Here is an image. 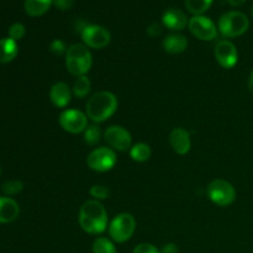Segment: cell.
Returning <instances> with one entry per match:
<instances>
[{
  "mask_svg": "<svg viewBox=\"0 0 253 253\" xmlns=\"http://www.w3.org/2000/svg\"><path fill=\"white\" fill-rule=\"evenodd\" d=\"M90 89H91L90 79H89L86 76H82V77H78V78L76 79V82H74L73 88H72V93H73L74 96H77V98L83 99L88 95Z\"/></svg>",
  "mask_w": 253,
  "mask_h": 253,
  "instance_id": "44dd1931",
  "label": "cell"
},
{
  "mask_svg": "<svg viewBox=\"0 0 253 253\" xmlns=\"http://www.w3.org/2000/svg\"><path fill=\"white\" fill-rule=\"evenodd\" d=\"M214 54L217 63L225 69L234 68L239 61V52H237L236 46L227 40H221L217 42L214 49Z\"/></svg>",
  "mask_w": 253,
  "mask_h": 253,
  "instance_id": "7c38bea8",
  "label": "cell"
},
{
  "mask_svg": "<svg viewBox=\"0 0 253 253\" xmlns=\"http://www.w3.org/2000/svg\"><path fill=\"white\" fill-rule=\"evenodd\" d=\"M71 88L64 82H57L49 89V100L56 108L63 109L71 103Z\"/></svg>",
  "mask_w": 253,
  "mask_h": 253,
  "instance_id": "9a60e30c",
  "label": "cell"
},
{
  "mask_svg": "<svg viewBox=\"0 0 253 253\" xmlns=\"http://www.w3.org/2000/svg\"><path fill=\"white\" fill-rule=\"evenodd\" d=\"M53 0H25V11L29 16H42L49 10Z\"/></svg>",
  "mask_w": 253,
  "mask_h": 253,
  "instance_id": "d6986e66",
  "label": "cell"
},
{
  "mask_svg": "<svg viewBox=\"0 0 253 253\" xmlns=\"http://www.w3.org/2000/svg\"><path fill=\"white\" fill-rule=\"evenodd\" d=\"M93 253H116V247L111 240L98 237L93 242Z\"/></svg>",
  "mask_w": 253,
  "mask_h": 253,
  "instance_id": "cb8c5ba5",
  "label": "cell"
},
{
  "mask_svg": "<svg viewBox=\"0 0 253 253\" xmlns=\"http://www.w3.org/2000/svg\"><path fill=\"white\" fill-rule=\"evenodd\" d=\"M20 207L16 200L9 197H0V224H9L17 219Z\"/></svg>",
  "mask_w": 253,
  "mask_h": 253,
  "instance_id": "2e32d148",
  "label": "cell"
},
{
  "mask_svg": "<svg viewBox=\"0 0 253 253\" xmlns=\"http://www.w3.org/2000/svg\"><path fill=\"white\" fill-rule=\"evenodd\" d=\"M178 252H179L178 246L175 244H172V242L163 245L162 250H161V253H178Z\"/></svg>",
  "mask_w": 253,
  "mask_h": 253,
  "instance_id": "1f68e13d",
  "label": "cell"
},
{
  "mask_svg": "<svg viewBox=\"0 0 253 253\" xmlns=\"http://www.w3.org/2000/svg\"><path fill=\"white\" fill-rule=\"evenodd\" d=\"M163 49L167 53L170 54H179L187 49L188 40L184 35L180 34H170L163 40L162 42Z\"/></svg>",
  "mask_w": 253,
  "mask_h": 253,
  "instance_id": "e0dca14e",
  "label": "cell"
},
{
  "mask_svg": "<svg viewBox=\"0 0 253 253\" xmlns=\"http://www.w3.org/2000/svg\"><path fill=\"white\" fill-rule=\"evenodd\" d=\"M162 24L172 31H182L189 24V20L180 9H168L163 12Z\"/></svg>",
  "mask_w": 253,
  "mask_h": 253,
  "instance_id": "5bb4252c",
  "label": "cell"
},
{
  "mask_svg": "<svg viewBox=\"0 0 253 253\" xmlns=\"http://www.w3.org/2000/svg\"><path fill=\"white\" fill-rule=\"evenodd\" d=\"M118 106L119 101L115 94L101 90L89 99L85 105V114L93 123H104L116 113Z\"/></svg>",
  "mask_w": 253,
  "mask_h": 253,
  "instance_id": "7a4b0ae2",
  "label": "cell"
},
{
  "mask_svg": "<svg viewBox=\"0 0 253 253\" xmlns=\"http://www.w3.org/2000/svg\"><path fill=\"white\" fill-rule=\"evenodd\" d=\"M169 145L172 150L174 151L177 155L184 156L192 148V140H190V133L183 127H175L170 131L169 137Z\"/></svg>",
  "mask_w": 253,
  "mask_h": 253,
  "instance_id": "4fadbf2b",
  "label": "cell"
},
{
  "mask_svg": "<svg viewBox=\"0 0 253 253\" xmlns=\"http://www.w3.org/2000/svg\"><path fill=\"white\" fill-rule=\"evenodd\" d=\"M212 4V0H185V7L194 16L202 15Z\"/></svg>",
  "mask_w": 253,
  "mask_h": 253,
  "instance_id": "603a6c76",
  "label": "cell"
},
{
  "mask_svg": "<svg viewBox=\"0 0 253 253\" xmlns=\"http://www.w3.org/2000/svg\"><path fill=\"white\" fill-rule=\"evenodd\" d=\"M82 229L90 235H100L108 229V212L99 200H86L78 215Z\"/></svg>",
  "mask_w": 253,
  "mask_h": 253,
  "instance_id": "6da1fadb",
  "label": "cell"
},
{
  "mask_svg": "<svg viewBox=\"0 0 253 253\" xmlns=\"http://www.w3.org/2000/svg\"><path fill=\"white\" fill-rule=\"evenodd\" d=\"M89 193H90V195L94 199L99 200V202L110 198V189L103 184L93 185V187L90 188V190H89Z\"/></svg>",
  "mask_w": 253,
  "mask_h": 253,
  "instance_id": "484cf974",
  "label": "cell"
},
{
  "mask_svg": "<svg viewBox=\"0 0 253 253\" xmlns=\"http://www.w3.org/2000/svg\"><path fill=\"white\" fill-rule=\"evenodd\" d=\"M19 53V47L16 41L10 37L0 39V63H9L14 61Z\"/></svg>",
  "mask_w": 253,
  "mask_h": 253,
  "instance_id": "ac0fdd59",
  "label": "cell"
},
{
  "mask_svg": "<svg viewBox=\"0 0 253 253\" xmlns=\"http://www.w3.org/2000/svg\"><path fill=\"white\" fill-rule=\"evenodd\" d=\"M104 136L103 131L96 124L88 125V127L84 131V142L89 146H95L100 142L101 137Z\"/></svg>",
  "mask_w": 253,
  "mask_h": 253,
  "instance_id": "7402d4cb",
  "label": "cell"
},
{
  "mask_svg": "<svg viewBox=\"0 0 253 253\" xmlns=\"http://www.w3.org/2000/svg\"><path fill=\"white\" fill-rule=\"evenodd\" d=\"M53 5L58 10L66 11V10H69L73 7L74 0H53Z\"/></svg>",
  "mask_w": 253,
  "mask_h": 253,
  "instance_id": "f546056e",
  "label": "cell"
},
{
  "mask_svg": "<svg viewBox=\"0 0 253 253\" xmlns=\"http://www.w3.org/2000/svg\"><path fill=\"white\" fill-rule=\"evenodd\" d=\"M132 253H161V251L157 249V247L153 246L152 244L143 242V244L137 245V246L133 249Z\"/></svg>",
  "mask_w": 253,
  "mask_h": 253,
  "instance_id": "f1b7e54d",
  "label": "cell"
},
{
  "mask_svg": "<svg viewBox=\"0 0 253 253\" xmlns=\"http://www.w3.org/2000/svg\"><path fill=\"white\" fill-rule=\"evenodd\" d=\"M59 125L64 131L69 133H81L85 131L88 127V116L83 111L76 110V109H67L62 111L58 118Z\"/></svg>",
  "mask_w": 253,
  "mask_h": 253,
  "instance_id": "9c48e42d",
  "label": "cell"
},
{
  "mask_svg": "<svg viewBox=\"0 0 253 253\" xmlns=\"http://www.w3.org/2000/svg\"><path fill=\"white\" fill-rule=\"evenodd\" d=\"M25 32H26V30H25L24 25L20 24V22H15V24L10 26L9 37L14 40V41H19V40H21L25 36Z\"/></svg>",
  "mask_w": 253,
  "mask_h": 253,
  "instance_id": "4316f807",
  "label": "cell"
},
{
  "mask_svg": "<svg viewBox=\"0 0 253 253\" xmlns=\"http://www.w3.org/2000/svg\"><path fill=\"white\" fill-rule=\"evenodd\" d=\"M118 162L116 152L110 147H98L91 151L86 157V165L94 172H109Z\"/></svg>",
  "mask_w": 253,
  "mask_h": 253,
  "instance_id": "52a82bcc",
  "label": "cell"
},
{
  "mask_svg": "<svg viewBox=\"0 0 253 253\" xmlns=\"http://www.w3.org/2000/svg\"><path fill=\"white\" fill-rule=\"evenodd\" d=\"M249 89H250V91H252L253 93V69H252L251 74H250V78H249Z\"/></svg>",
  "mask_w": 253,
  "mask_h": 253,
  "instance_id": "836d02e7",
  "label": "cell"
},
{
  "mask_svg": "<svg viewBox=\"0 0 253 253\" xmlns=\"http://www.w3.org/2000/svg\"><path fill=\"white\" fill-rule=\"evenodd\" d=\"M252 17H253V6H252Z\"/></svg>",
  "mask_w": 253,
  "mask_h": 253,
  "instance_id": "d590c367",
  "label": "cell"
},
{
  "mask_svg": "<svg viewBox=\"0 0 253 253\" xmlns=\"http://www.w3.org/2000/svg\"><path fill=\"white\" fill-rule=\"evenodd\" d=\"M229 1L230 5H232V6H240V5L244 4L246 0H227Z\"/></svg>",
  "mask_w": 253,
  "mask_h": 253,
  "instance_id": "d6a6232c",
  "label": "cell"
},
{
  "mask_svg": "<svg viewBox=\"0 0 253 253\" xmlns=\"http://www.w3.org/2000/svg\"><path fill=\"white\" fill-rule=\"evenodd\" d=\"M93 66V56L85 44L74 43L66 53V68L73 77L85 76Z\"/></svg>",
  "mask_w": 253,
  "mask_h": 253,
  "instance_id": "3957f363",
  "label": "cell"
},
{
  "mask_svg": "<svg viewBox=\"0 0 253 253\" xmlns=\"http://www.w3.org/2000/svg\"><path fill=\"white\" fill-rule=\"evenodd\" d=\"M67 49L68 48H67L66 43L62 40H53L51 42V44H49V51H51L52 54H54L57 57H61L63 54H66Z\"/></svg>",
  "mask_w": 253,
  "mask_h": 253,
  "instance_id": "83f0119b",
  "label": "cell"
},
{
  "mask_svg": "<svg viewBox=\"0 0 253 253\" xmlns=\"http://www.w3.org/2000/svg\"><path fill=\"white\" fill-rule=\"evenodd\" d=\"M208 197L217 207H229L236 200V190L231 183L224 179H214L208 185Z\"/></svg>",
  "mask_w": 253,
  "mask_h": 253,
  "instance_id": "8992f818",
  "label": "cell"
},
{
  "mask_svg": "<svg viewBox=\"0 0 253 253\" xmlns=\"http://www.w3.org/2000/svg\"><path fill=\"white\" fill-rule=\"evenodd\" d=\"M1 172H2V170H1V167H0V175H1Z\"/></svg>",
  "mask_w": 253,
  "mask_h": 253,
  "instance_id": "e575fe53",
  "label": "cell"
},
{
  "mask_svg": "<svg viewBox=\"0 0 253 253\" xmlns=\"http://www.w3.org/2000/svg\"><path fill=\"white\" fill-rule=\"evenodd\" d=\"M24 189V183L21 180H16V179H12V180H7L5 182L4 184L1 185V190L5 195H16L19 194L20 192H22Z\"/></svg>",
  "mask_w": 253,
  "mask_h": 253,
  "instance_id": "d4e9b609",
  "label": "cell"
},
{
  "mask_svg": "<svg viewBox=\"0 0 253 253\" xmlns=\"http://www.w3.org/2000/svg\"><path fill=\"white\" fill-rule=\"evenodd\" d=\"M104 138L114 151L126 152L132 147V136L125 127L120 125L109 126L104 131Z\"/></svg>",
  "mask_w": 253,
  "mask_h": 253,
  "instance_id": "ba28073f",
  "label": "cell"
},
{
  "mask_svg": "<svg viewBox=\"0 0 253 253\" xmlns=\"http://www.w3.org/2000/svg\"><path fill=\"white\" fill-rule=\"evenodd\" d=\"M188 27L193 36L202 41H212L217 36V30L214 22L209 17L203 16V15L193 16L189 20Z\"/></svg>",
  "mask_w": 253,
  "mask_h": 253,
  "instance_id": "8fae6325",
  "label": "cell"
},
{
  "mask_svg": "<svg viewBox=\"0 0 253 253\" xmlns=\"http://www.w3.org/2000/svg\"><path fill=\"white\" fill-rule=\"evenodd\" d=\"M136 220L128 212H123L111 220L109 225V235L111 240L118 244H124L128 241L135 234Z\"/></svg>",
  "mask_w": 253,
  "mask_h": 253,
  "instance_id": "5b68a950",
  "label": "cell"
},
{
  "mask_svg": "<svg viewBox=\"0 0 253 253\" xmlns=\"http://www.w3.org/2000/svg\"><path fill=\"white\" fill-rule=\"evenodd\" d=\"M147 34L148 36L151 37H157L162 34V26L161 24H157V22H153L150 26L147 27Z\"/></svg>",
  "mask_w": 253,
  "mask_h": 253,
  "instance_id": "4dcf8cb0",
  "label": "cell"
},
{
  "mask_svg": "<svg viewBox=\"0 0 253 253\" xmlns=\"http://www.w3.org/2000/svg\"><path fill=\"white\" fill-rule=\"evenodd\" d=\"M83 44L89 48L101 49L105 48L111 41V35L109 30L99 25H88L81 34Z\"/></svg>",
  "mask_w": 253,
  "mask_h": 253,
  "instance_id": "30bf717a",
  "label": "cell"
},
{
  "mask_svg": "<svg viewBox=\"0 0 253 253\" xmlns=\"http://www.w3.org/2000/svg\"><path fill=\"white\" fill-rule=\"evenodd\" d=\"M249 17L241 11H229L222 15L219 20L220 32L227 39L241 36L249 30Z\"/></svg>",
  "mask_w": 253,
  "mask_h": 253,
  "instance_id": "277c9868",
  "label": "cell"
},
{
  "mask_svg": "<svg viewBox=\"0 0 253 253\" xmlns=\"http://www.w3.org/2000/svg\"><path fill=\"white\" fill-rule=\"evenodd\" d=\"M128 153H130L131 160L138 163H143L150 160L151 156H152V150H151V147L147 143L138 142L132 145V147L130 148Z\"/></svg>",
  "mask_w": 253,
  "mask_h": 253,
  "instance_id": "ffe728a7",
  "label": "cell"
}]
</instances>
